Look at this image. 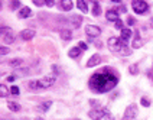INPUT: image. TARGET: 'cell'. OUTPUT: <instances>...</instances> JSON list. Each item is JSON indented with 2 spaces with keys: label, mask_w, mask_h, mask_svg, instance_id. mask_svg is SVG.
Listing matches in <instances>:
<instances>
[{
  "label": "cell",
  "mask_w": 153,
  "mask_h": 120,
  "mask_svg": "<svg viewBox=\"0 0 153 120\" xmlns=\"http://www.w3.org/2000/svg\"><path fill=\"white\" fill-rule=\"evenodd\" d=\"M110 68H104V71L94 74L93 77L90 78V87L91 90L97 91V93H105L110 91L111 88L117 86L119 78L116 77L113 72L108 71Z\"/></svg>",
  "instance_id": "6da1fadb"
},
{
  "label": "cell",
  "mask_w": 153,
  "mask_h": 120,
  "mask_svg": "<svg viewBox=\"0 0 153 120\" xmlns=\"http://www.w3.org/2000/svg\"><path fill=\"white\" fill-rule=\"evenodd\" d=\"M131 7H133V10L136 12L137 15H143L145 12H147L149 4L146 3L145 0H133V3H131Z\"/></svg>",
  "instance_id": "7a4b0ae2"
},
{
  "label": "cell",
  "mask_w": 153,
  "mask_h": 120,
  "mask_svg": "<svg viewBox=\"0 0 153 120\" xmlns=\"http://www.w3.org/2000/svg\"><path fill=\"white\" fill-rule=\"evenodd\" d=\"M39 81V90L41 88H49L55 84V81H56V77L55 75H45L42 80H38Z\"/></svg>",
  "instance_id": "3957f363"
},
{
  "label": "cell",
  "mask_w": 153,
  "mask_h": 120,
  "mask_svg": "<svg viewBox=\"0 0 153 120\" xmlns=\"http://www.w3.org/2000/svg\"><path fill=\"white\" fill-rule=\"evenodd\" d=\"M137 116V106L136 104H130L123 116V120H134Z\"/></svg>",
  "instance_id": "277c9868"
},
{
  "label": "cell",
  "mask_w": 153,
  "mask_h": 120,
  "mask_svg": "<svg viewBox=\"0 0 153 120\" xmlns=\"http://www.w3.org/2000/svg\"><path fill=\"white\" fill-rule=\"evenodd\" d=\"M123 46V43L120 42V38H116V36H111L108 39V48H110L113 52H120Z\"/></svg>",
  "instance_id": "5b68a950"
},
{
  "label": "cell",
  "mask_w": 153,
  "mask_h": 120,
  "mask_svg": "<svg viewBox=\"0 0 153 120\" xmlns=\"http://www.w3.org/2000/svg\"><path fill=\"white\" fill-rule=\"evenodd\" d=\"M105 109H93L91 112L88 113V116L91 117L93 120H102L104 116H105Z\"/></svg>",
  "instance_id": "8992f818"
},
{
  "label": "cell",
  "mask_w": 153,
  "mask_h": 120,
  "mask_svg": "<svg viewBox=\"0 0 153 120\" xmlns=\"http://www.w3.org/2000/svg\"><path fill=\"white\" fill-rule=\"evenodd\" d=\"M85 34L87 36H91V38H97V36H100L101 34V31H100V28L95 25H88L85 28Z\"/></svg>",
  "instance_id": "52a82bcc"
},
{
  "label": "cell",
  "mask_w": 153,
  "mask_h": 120,
  "mask_svg": "<svg viewBox=\"0 0 153 120\" xmlns=\"http://www.w3.org/2000/svg\"><path fill=\"white\" fill-rule=\"evenodd\" d=\"M131 31L130 29H121V36H120V42L123 43V46H126L127 45V41L130 39V36H131Z\"/></svg>",
  "instance_id": "ba28073f"
},
{
  "label": "cell",
  "mask_w": 153,
  "mask_h": 120,
  "mask_svg": "<svg viewBox=\"0 0 153 120\" xmlns=\"http://www.w3.org/2000/svg\"><path fill=\"white\" fill-rule=\"evenodd\" d=\"M33 36H35L33 29H23V31L20 32V38H22L23 41H30Z\"/></svg>",
  "instance_id": "9c48e42d"
},
{
  "label": "cell",
  "mask_w": 153,
  "mask_h": 120,
  "mask_svg": "<svg viewBox=\"0 0 153 120\" xmlns=\"http://www.w3.org/2000/svg\"><path fill=\"white\" fill-rule=\"evenodd\" d=\"M105 17H107V20H110V22H116V20L119 19V12H117L116 9H110V10H107Z\"/></svg>",
  "instance_id": "30bf717a"
},
{
  "label": "cell",
  "mask_w": 153,
  "mask_h": 120,
  "mask_svg": "<svg viewBox=\"0 0 153 120\" xmlns=\"http://www.w3.org/2000/svg\"><path fill=\"white\" fill-rule=\"evenodd\" d=\"M100 62H101V58H100V55H97V54H95V55H93V57H91V58L88 60V62H87V67H88V68H91V67H95V65H98Z\"/></svg>",
  "instance_id": "8fae6325"
},
{
  "label": "cell",
  "mask_w": 153,
  "mask_h": 120,
  "mask_svg": "<svg viewBox=\"0 0 153 120\" xmlns=\"http://www.w3.org/2000/svg\"><path fill=\"white\" fill-rule=\"evenodd\" d=\"M51 106H52V101H43L39 106H36V112H42V113L48 112L51 109Z\"/></svg>",
  "instance_id": "7c38bea8"
},
{
  "label": "cell",
  "mask_w": 153,
  "mask_h": 120,
  "mask_svg": "<svg viewBox=\"0 0 153 120\" xmlns=\"http://www.w3.org/2000/svg\"><path fill=\"white\" fill-rule=\"evenodd\" d=\"M30 16H32L30 7H22L19 10V17H20V19H26V17H30Z\"/></svg>",
  "instance_id": "4fadbf2b"
},
{
  "label": "cell",
  "mask_w": 153,
  "mask_h": 120,
  "mask_svg": "<svg viewBox=\"0 0 153 120\" xmlns=\"http://www.w3.org/2000/svg\"><path fill=\"white\" fill-rule=\"evenodd\" d=\"M72 0H61V9L65 10V12H69L72 9Z\"/></svg>",
  "instance_id": "5bb4252c"
},
{
  "label": "cell",
  "mask_w": 153,
  "mask_h": 120,
  "mask_svg": "<svg viewBox=\"0 0 153 120\" xmlns=\"http://www.w3.org/2000/svg\"><path fill=\"white\" fill-rule=\"evenodd\" d=\"M81 48L79 46H75V48H72V49H69L68 52V55H69V58H76V57H79L81 55Z\"/></svg>",
  "instance_id": "9a60e30c"
},
{
  "label": "cell",
  "mask_w": 153,
  "mask_h": 120,
  "mask_svg": "<svg viewBox=\"0 0 153 120\" xmlns=\"http://www.w3.org/2000/svg\"><path fill=\"white\" fill-rule=\"evenodd\" d=\"M59 34H61V38H62L64 41H69V39H72V32L68 31V29H62Z\"/></svg>",
  "instance_id": "2e32d148"
},
{
  "label": "cell",
  "mask_w": 153,
  "mask_h": 120,
  "mask_svg": "<svg viewBox=\"0 0 153 120\" xmlns=\"http://www.w3.org/2000/svg\"><path fill=\"white\" fill-rule=\"evenodd\" d=\"M76 7L84 13H88V6H87L85 0H76Z\"/></svg>",
  "instance_id": "e0dca14e"
},
{
  "label": "cell",
  "mask_w": 153,
  "mask_h": 120,
  "mask_svg": "<svg viewBox=\"0 0 153 120\" xmlns=\"http://www.w3.org/2000/svg\"><path fill=\"white\" fill-rule=\"evenodd\" d=\"M29 74V68H16L15 69V77H25Z\"/></svg>",
  "instance_id": "ac0fdd59"
},
{
  "label": "cell",
  "mask_w": 153,
  "mask_h": 120,
  "mask_svg": "<svg viewBox=\"0 0 153 120\" xmlns=\"http://www.w3.org/2000/svg\"><path fill=\"white\" fill-rule=\"evenodd\" d=\"M100 13H101V6H100V3H98V1H94V4H93V15H94V16H100Z\"/></svg>",
  "instance_id": "d6986e66"
},
{
  "label": "cell",
  "mask_w": 153,
  "mask_h": 120,
  "mask_svg": "<svg viewBox=\"0 0 153 120\" xmlns=\"http://www.w3.org/2000/svg\"><path fill=\"white\" fill-rule=\"evenodd\" d=\"M7 94H10V90L4 84H0V97H7Z\"/></svg>",
  "instance_id": "ffe728a7"
},
{
  "label": "cell",
  "mask_w": 153,
  "mask_h": 120,
  "mask_svg": "<svg viewBox=\"0 0 153 120\" xmlns=\"http://www.w3.org/2000/svg\"><path fill=\"white\" fill-rule=\"evenodd\" d=\"M71 22H72V25L75 26V28H79V25H81V20H82V17L81 16H72L71 19H69Z\"/></svg>",
  "instance_id": "44dd1931"
},
{
  "label": "cell",
  "mask_w": 153,
  "mask_h": 120,
  "mask_svg": "<svg viewBox=\"0 0 153 120\" xmlns=\"http://www.w3.org/2000/svg\"><path fill=\"white\" fill-rule=\"evenodd\" d=\"M7 107L12 110V112H19V110H20V106H19L17 103H15V101H9Z\"/></svg>",
  "instance_id": "7402d4cb"
},
{
  "label": "cell",
  "mask_w": 153,
  "mask_h": 120,
  "mask_svg": "<svg viewBox=\"0 0 153 120\" xmlns=\"http://www.w3.org/2000/svg\"><path fill=\"white\" fill-rule=\"evenodd\" d=\"M27 87H29L30 90H39V81H38V80H33V81H30V83L27 84Z\"/></svg>",
  "instance_id": "603a6c76"
},
{
  "label": "cell",
  "mask_w": 153,
  "mask_h": 120,
  "mask_svg": "<svg viewBox=\"0 0 153 120\" xmlns=\"http://www.w3.org/2000/svg\"><path fill=\"white\" fill-rule=\"evenodd\" d=\"M10 7H12V10H17L20 7V0H12L10 1Z\"/></svg>",
  "instance_id": "cb8c5ba5"
},
{
  "label": "cell",
  "mask_w": 153,
  "mask_h": 120,
  "mask_svg": "<svg viewBox=\"0 0 153 120\" xmlns=\"http://www.w3.org/2000/svg\"><path fill=\"white\" fill-rule=\"evenodd\" d=\"M142 45H143V41H142L139 36H136V38H134V41H133V48H140Z\"/></svg>",
  "instance_id": "d4e9b609"
},
{
  "label": "cell",
  "mask_w": 153,
  "mask_h": 120,
  "mask_svg": "<svg viewBox=\"0 0 153 120\" xmlns=\"http://www.w3.org/2000/svg\"><path fill=\"white\" fill-rule=\"evenodd\" d=\"M20 64H22V60H20V58H16V60L9 61V65H10V67H19Z\"/></svg>",
  "instance_id": "484cf974"
},
{
  "label": "cell",
  "mask_w": 153,
  "mask_h": 120,
  "mask_svg": "<svg viewBox=\"0 0 153 120\" xmlns=\"http://www.w3.org/2000/svg\"><path fill=\"white\" fill-rule=\"evenodd\" d=\"M12 34V29L7 28V26H3V28H0V35H9Z\"/></svg>",
  "instance_id": "4316f807"
},
{
  "label": "cell",
  "mask_w": 153,
  "mask_h": 120,
  "mask_svg": "<svg viewBox=\"0 0 153 120\" xmlns=\"http://www.w3.org/2000/svg\"><path fill=\"white\" fill-rule=\"evenodd\" d=\"M10 94H13V95H19V94H20L19 87H17V86H12V88H10Z\"/></svg>",
  "instance_id": "83f0119b"
},
{
  "label": "cell",
  "mask_w": 153,
  "mask_h": 120,
  "mask_svg": "<svg viewBox=\"0 0 153 120\" xmlns=\"http://www.w3.org/2000/svg\"><path fill=\"white\" fill-rule=\"evenodd\" d=\"M13 39H15V38H13V35H12V34L6 35V36L3 38V41H4V43H12V42H13Z\"/></svg>",
  "instance_id": "f1b7e54d"
},
{
  "label": "cell",
  "mask_w": 153,
  "mask_h": 120,
  "mask_svg": "<svg viewBox=\"0 0 153 120\" xmlns=\"http://www.w3.org/2000/svg\"><path fill=\"white\" fill-rule=\"evenodd\" d=\"M10 49H9L7 46H0V55H7Z\"/></svg>",
  "instance_id": "f546056e"
},
{
  "label": "cell",
  "mask_w": 153,
  "mask_h": 120,
  "mask_svg": "<svg viewBox=\"0 0 153 120\" xmlns=\"http://www.w3.org/2000/svg\"><path fill=\"white\" fill-rule=\"evenodd\" d=\"M130 74H133V75H137V74H139L137 65H131V67H130Z\"/></svg>",
  "instance_id": "4dcf8cb0"
},
{
  "label": "cell",
  "mask_w": 153,
  "mask_h": 120,
  "mask_svg": "<svg viewBox=\"0 0 153 120\" xmlns=\"http://www.w3.org/2000/svg\"><path fill=\"white\" fill-rule=\"evenodd\" d=\"M142 106L149 107V106H150V100H149V98H146V97H142Z\"/></svg>",
  "instance_id": "1f68e13d"
},
{
  "label": "cell",
  "mask_w": 153,
  "mask_h": 120,
  "mask_svg": "<svg viewBox=\"0 0 153 120\" xmlns=\"http://www.w3.org/2000/svg\"><path fill=\"white\" fill-rule=\"evenodd\" d=\"M78 46H79V48H81L82 51H85V49H88V45H87L85 42H82V41H81V42L78 43Z\"/></svg>",
  "instance_id": "d6a6232c"
},
{
  "label": "cell",
  "mask_w": 153,
  "mask_h": 120,
  "mask_svg": "<svg viewBox=\"0 0 153 120\" xmlns=\"http://www.w3.org/2000/svg\"><path fill=\"white\" fill-rule=\"evenodd\" d=\"M45 4H46L48 7H52V6L55 4V0H45Z\"/></svg>",
  "instance_id": "836d02e7"
},
{
  "label": "cell",
  "mask_w": 153,
  "mask_h": 120,
  "mask_svg": "<svg viewBox=\"0 0 153 120\" xmlns=\"http://www.w3.org/2000/svg\"><path fill=\"white\" fill-rule=\"evenodd\" d=\"M116 28H117V29H123V22H121L120 19L116 20Z\"/></svg>",
  "instance_id": "e575fe53"
},
{
  "label": "cell",
  "mask_w": 153,
  "mask_h": 120,
  "mask_svg": "<svg viewBox=\"0 0 153 120\" xmlns=\"http://www.w3.org/2000/svg\"><path fill=\"white\" fill-rule=\"evenodd\" d=\"M33 3L36 6H42L43 3H45V0H33Z\"/></svg>",
  "instance_id": "d590c367"
},
{
  "label": "cell",
  "mask_w": 153,
  "mask_h": 120,
  "mask_svg": "<svg viewBox=\"0 0 153 120\" xmlns=\"http://www.w3.org/2000/svg\"><path fill=\"white\" fill-rule=\"evenodd\" d=\"M127 22H128V25H134V23H136V20H134L133 17H128Z\"/></svg>",
  "instance_id": "8d00e7d4"
},
{
  "label": "cell",
  "mask_w": 153,
  "mask_h": 120,
  "mask_svg": "<svg viewBox=\"0 0 153 120\" xmlns=\"http://www.w3.org/2000/svg\"><path fill=\"white\" fill-rule=\"evenodd\" d=\"M6 81H9V83H13V81H15V75H9V77L6 78Z\"/></svg>",
  "instance_id": "74e56055"
},
{
  "label": "cell",
  "mask_w": 153,
  "mask_h": 120,
  "mask_svg": "<svg viewBox=\"0 0 153 120\" xmlns=\"http://www.w3.org/2000/svg\"><path fill=\"white\" fill-rule=\"evenodd\" d=\"M111 1H114V3H120L121 0H111Z\"/></svg>",
  "instance_id": "f35d334b"
},
{
  "label": "cell",
  "mask_w": 153,
  "mask_h": 120,
  "mask_svg": "<svg viewBox=\"0 0 153 120\" xmlns=\"http://www.w3.org/2000/svg\"><path fill=\"white\" fill-rule=\"evenodd\" d=\"M0 7H1V3H0Z\"/></svg>",
  "instance_id": "ab89813d"
}]
</instances>
